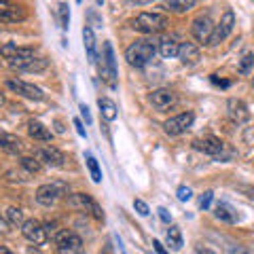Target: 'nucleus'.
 <instances>
[{"label": "nucleus", "mask_w": 254, "mask_h": 254, "mask_svg": "<svg viewBox=\"0 0 254 254\" xmlns=\"http://www.w3.org/2000/svg\"><path fill=\"white\" fill-rule=\"evenodd\" d=\"M170 26V19L168 15L163 13H140L136 19L131 21V28L136 32H142V34H157V32H161Z\"/></svg>", "instance_id": "obj_1"}, {"label": "nucleus", "mask_w": 254, "mask_h": 254, "mask_svg": "<svg viewBox=\"0 0 254 254\" xmlns=\"http://www.w3.org/2000/svg\"><path fill=\"white\" fill-rule=\"evenodd\" d=\"M153 55H155V45L153 43L150 41H136V43H131L129 47H127L125 60L133 68H144L146 64L153 60Z\"/></svg>", "instance_id": "obj_2"}, {"label": "nucleus", "mask_w": 254, "mask_h": 254, "mask_svg": "<svg viewBox=\"0 0 254 254\" xmlns=\"http://www.w3.org/2000/svg\"><path fill=\"white\" fill-rule=\"evenodd\" d=\"M100 76L110 89L117 87V60H115V51H113V45L104 43V51H102V58H100Z\"/></svg>", "instance_id": "obj_3"}, {"label": "nucleus", "mask_w": 254, "mask_h": 254, "mask_svg": "<svg viewBox=\"0 0 254 254\" xmlns=\"http://www.w3.org/2000/svg\"><path fill=\"white\" fill-rule=\"evenodd\" d=\"M55 246H58V254H85L83 240L76 233L66 231V229H62V233L55 240Z\"/></svg>", "instance_id": "obj_4"}, {"label": "nucleus", "mask_w": 254, "mask_h": 254, "mask_svg": "<svg viewBox=\"0 0 254 254\" xmlns=\"http://www.w3.org/2000/svg\"><path fill=\"white\" fill-rule=\"evenodd\" d=\"M233 28H235V13L229 9V11L222 13L220 21L216 23V26H214V32H212V36H210V41H208V47L220 45V43L225 41V38L233 32Z\"/></svg>", "instance_id": "obj_5"}, {"label": "nucleus", "mask_w": 254, "mask_h": 254, "mask_svg": "<svg viewBox=\"0 0 254 254\" xmlns=\"http://www.w3.org/2000/svg\"><path fill=\"white\" fill-rule=\"evenodd\" d=\"M193 148L199 150V153H203V155H210L214 159H227V155H225L227 144L222 140L214 138V136H205V138L195 140L193 142Z\"/></svg>", "instance_id": "obj_6"}, {"label": "nucleus", "mask_w": 254, "mask_h": 254, "mask_svg": "<svg viewBox=\"0 0 254 254\" xmlns=\"http://www.w3.org/2000/svg\"><path fill=\"white\" fill-rule=\"evenodd\" d=\"M68 205L70 208H74V210H83V212H89L93 214L98 220H104V212H102V208L98 203H95V199H91L89 195H85V193H74V195H70L68 197Z\"/></svg>", "instance_id": "obj_7"}, {"label": "nucleus", "mask_w": 254, "mask_h": 254, "mask_svg": "<svg viewBox=\"0 0 254 254\" xmlns=\"http://www.w3.org/2000/svg\"><path fill=\"white\" fill-rule=\"evenodd\" d=\"M66 193V185L64 182H53V185H41L36 189V201L41 205H53L60 197Z\"/></svg>", "instance_id": "obj_8"}, {"label": "nucleus", "mask_w": 254, "mask_h": 254, "mask_svg": "<svg viewBox=\"0 0 254 254\" xmlns=\"http://www.w3.org/2000/svg\"><path fill=\"white\" fill-rule=\"evenodd\" d=\"M195 121V115L193 113H182V115H176L168 119V121L163 123V129L168 136H180V133H185L190 125Z\"/></svg>", "instance_id": "obj_9"}, {"label": "nucleus", "mask_w": 254, "mask_h": 254, "mask_svg": "<svg viewBox=\"0 0 254 254\" xmlns=\"http://www.w3.org/2000/svg\"><path fill=\"white\" fill-rule=\"evenodd\" d=\"M190 32H193V36L197 38L199 43L208 45L212 32H214V21L210 15H199V17H195L193 26H190Z\"/></svg>", "instance_id": "obj_10"}, {"label": "nucleus", "mask_w": 254, "mask_h": 254, "mask_svg": "<svg viewBox=\"0 0 254 254\" xmlns=\"http://www.w3.org/2000/svg\"><path fill=\"white\" fill-rule=\"evenodd\" d=\"M36 159L45 165H51V168H64V163H66V155L62 153L60 148L55 146H43L36 150Z\"/></svg>", "instance_id": "obj_11"}, {"label": "nucleus", "mask_w": 254, "mask_h": 254, "mask_svg": "<svg viewBox=\"0 0 254 254\" xmlns=\"http://www.w3.org/2000/svg\"><path fill=\"white\" fill-rule=\"evenodd\" d=\"M21 233L32 244H45V240H47L43 222L36 220V218H30V220L23 222V225H21Z\"/></svg>", "instance_id": "obj_12"}, {"label": "nucleus", "mask_w": 254, "mask_h": 254, "mask_svg": "<svg viewBox=\"0 0 254 254\" xmlns=\"http://www.w3.org/2000/svg\"><path fill=\"white\" fill-rule=\"evenodd\" d=\"M6 87H9L11 91H15V93H19V95H23V98H28V100H43L45 95H43V91L38 89L36 85H32V83H26V81H15V78H9L6 81Z\"/></svg>", "instance_id": "obj_13"}, {"label": "nucleus", "mask_w": 254, "mask_h": 254, "mask_svg": "<svg viewBox=\"0 0 254 254\" xmlns=\"http://www.w3.org/2000/svg\"><path fill=\"white\" fill-rule=\"evenodd\" d=\"M26 19V11L19 4H13L9 0H0V21L13 23V21H23Z\"/></svg>", "instance_id": "obj_14"}, {"label": "nucleus", "mask_w": 254, "mask_h": 254, "mask_svg": "<svg viewBox=\"0 0 254 254\" xmlns=\"http://www.w3.org/2000/svg\"><path fill=\"white\" fill-rule=\"evenodd\" d=\"M150 104H153L157 110H168L170 106H174V102H176V95H174V91L170 89H155L153 93H150Z\"/></svg>", "instance_id": "obj_15"}, {"label": "nucleus", "mask_w": 254, "mask_h": 254, "mask_svg": "<svg viewBox=\"0 0 254 254\" xmlns=\"http://www.w3.org/2000/svg\"><path fill=\"white\" fill-rule=\"evenodd\" d=\"M176 58L185 64V66H195V64L201 60L199 47L193 45V43H182L178 47V55H176Z\"/></svg>", "instance_id": "obj_16"}, {"label": "nucleus", "mask_w": 254, "mask_h": 254, "mask_svg": "<svg viewBox=\"0 0 254 254\" xmlns=\"http://www.w3.org/2000/svg\"><path fill=\"white\" fill-rule=\"evenodd\" d=\"M36 49L34 47H19V51H17V55L15 58H11L9 60V66L11 68H15V70H26V66L36 58Z\"/></svg>", "instance_id": "obj_17"}, {"label": "nucleus", "mask_w": 254, "mask_h": 254, "mask_svg": "<svg viewBox=\"0 0 254 254\" xmlns=\"http://www.w3.org/2000/svg\"><path fill=\"white\" fill-rule=\"evenodd\" d=\"M227 108H229V117H231L235 123H246L250 119V110L242 100H229Z\"/></svg>", "instance_id": "obj_18"}, {"label": "nucleus", "mask_w": 254, "mask_h": 254, "mask_svg": "<svg viewBox=\"0 0 254 254\" xmlns=\"http://www.w3.org/2000/svg\"><path fill=\"white\" fill-rule=\"evenodd\" d=\"M0 148L6 150V153H11V155H17L23 150V142L17 136H13V133L0 131Z\"/></svg>", "instance_id": "obj_19"}, {"label": "nucleus", "mask_w": 254, "mask_h": 254, "mask_svg": "<svg viewBox=\"0 0 254 254\" xmlns=\"http://www.w3.org/2000/svg\"><path fill=\"white\" fill-rule=\"evenodd\" d=\"M214 216H216L218 220H222V222H229V225H233V222L240 220L237 212L229 203H222V201L216 203V208H214Z\"/></svg>", "instance_id": "obj_20"}, {"label": "nucleus", "mask_w": 254, "mask_h": 254, "mask_svg": "<svg viewBox=\"0 0 254 254\" xmlns=\"http://www.w3.org/2000/svg\"><path fill=\"white\" fill-rule=\"evenodd\" d=\"M28 133L30 138H34L38 142H49L51 140V131L41 123V121H30L28 123Z\"/></svg>", "instance_id": "obj_21"}, {"label": "nucleus", "mask_w": 254, "mask_h": 254, "mask_svg": "<svg viewBox=\"0 0 254 254\" xmlns=\"http://www.w3.org/2000/svg\"><path fill=\"white\" fill-rule=\"evenodd\" d=\"M98 106H100V113H102V117L106 119V121H115L117 119V104L110 98H100L98 100Z\"/></svg>", "instance_id": "obj_22"}, {"label": "nucleus", "mask_w": 254, "mask_h": 254, "mask_svg": "<svg viewBox=\"0 0 254 254\" xmlns=\"http://www.w3.org/2000/svg\"><path fill=\"white\" fill-rule=\"evenodd\" d=\"M83 43H85V49H87V58L89 62H95V34L89 26L83 28Z\"/></svg>", "instance_id": "obj_23"}, {"label": "nucleus", "mask_w": 254, "mask_h": 254, "mask_svg": "<svg viewBox=\"0 0 254 254\" xmlns=\"http://www.w3.org/2000/svg\"><path fill=\"white\" fill-rule=\"evenodd\" d=\"M178 43L174 41V38H163L161 43H159V53L163 55V58H176L178 55Z\"/></svg>", "instance_id": "obj_24"}, {"label": "nucleus", "mask_w": 254, "mask_h": 254, "mask_svg": "<svg viewBox=\"0 0 254 254\" xmlns=\"http://www.w3.org/2000/svg\"><path fill=\"white\" fill-rule=\"evenodd\" d=\"M168 246L170 248H174V250H180L182 248V231H180V227H176V225H172L170 229H168Z\"/></svg>", "instance_id": "obj_25"}, {"label": "nucleus", "mask_w": 254, "mask_h": 254, "mask_svg": "<svg viewBox=\"0 0 254 254\" xmlns=\"http://www.w3.org/2000/svg\"><path fill=\"white\" fill-rule=\"evenodd\" d=\"M195 4H197V0H170L165 9L172 11V13H185L189 9H193Z\"/></svg>", "instance_id": "obj_26"}, {"label": "nucleus", "mask_w": 254, "mask_h": 254, "mask_svg": "<svg viewBox=\"0 0 254 254\" xmlns=\"http://www.w3.org/2000/svg\"><path fill=\"white\" fill-rule=\"evenodd\" d=\"M87 168H89V174H91L93 182H102V170L98 165V159H95L93 155H89V153H87Z\"/></svg>", "instance_id": "obj_27"}, {"label": "nucleus", "mask_w": 254, "mask_h": 254, "mask_svg": "<svg viewBox=\"0 0 254 254\" xmlns=\"http://www.w3.org/2000/svg\"><path fill=\"white\" fill-rule=\"evenodd\" d=\"M252 66H254V53L252 51H244V55L240 58V72L242 74H250Z\"/></svg>", "instance_id": "obj_28"}, {"label": "nucleus", "mask_w": 254, "mask_h": 254, "mask_svg": "<svg viewBox=\"0 0 254 254\" xmlns=\"http://www.w3.org/2000/svg\"><path fill=\"white\" fill-rule=\"evenodd\" d=\"M6 220H9L13 227H21L23 222H26L23 220V212L19 208H9L6 210Z\"/></svg>", "instance_id": "obj_29"}, {"label": "nucleus", "mask_w": 254, "mask_h": 254, "mask_svg": "<svg viewBox=\"0 0 254 254\" xmlns=\"http://www.w3.org/2000/svg\"><path fill=\"white\" fill-rule=\"evenodd\" d=\"M47 58H34L32 60L28 66H26V70H23V72H43V70L47 68Z\"/></svg>", "instance_id": "obj_30"}, {"label": "nucleus", "mask_w": 254, "mask_h": 254, "mask_svg": "<svg viewBox=\"0 0 254 254\" xmlns=\"http://www.w3.org/2000/svg\"><path fill=\"white\" fill-rule=\"evenodd\" d=\"M58 19H60V26L66 30L68 23H70V11H68V4L66 2H60L58 4Z\"/></svg>", "instance_id": "obj_31"}, {"label": "nucleus", "mask_w": 254, "mask_h": 254, "mask_svg": "<svg viewBox=\"0 0 254 254\" xmlns=\"http://www.w3.org/2000/svg\"><path fill=\"white\" fill-rule=\"evenodd\" d=\"M21 168H26L30 174H36V172H41V161L38 159H32V157H21Z\"/></svg>", "instance_id": "obj_32"}, {"label": "nucleus", "mask_w": 254, "mask_h": 254, "mask_svg": "<svg viewBox=\"0 0 254 254\" xmlns=\"http://www.w3.org/2000/svg\"><path fill=\"white\" fill-rule=\"evenodd\" d=\"M43 227H45V235H47V240H51V242L58 240V235L62 233V229H60L58 222H47V225H43Z\"/></svg>", "instance_id": "obj_33"}, {"label": "nucleus", "mask_w": 254, "mask_h": 254, "mask_svg": "<svg viewBox=\"0 0 254 254\" xmlns=\"http://www.w3.org/2000/svg\"><path fill=\"white\" fill-rule=\"evenodd\" d=\"M17 51H19V45H15V43H6V45L0 47V55H2V58H6V60L15 58V55H17Z\"/></svg>", "instance_id": "obj_34"}, {"label": "nucleus", "mask_w": 254, "mask_h": 254, "mask_svg": "<svg viewBox=\"0 0 254 254\" xmlns=\"http://www.w3.org/2000/svg\"><path fill=\"white\" fill-rule=\"evenodd\" d=\"M212 199H214V193H212V190H205V193L199 197V208H201V210H208L210 203H212Z\"/></svg>", "instance_id": "obj_35"}, {"label": "nucleus", "mask_w": 254, "mask_h": 254, "mask_svg": "<svg viewBox=\"0 0 254 254\" xmlns=\"http://www.w3.org/2000/svg\"><path fill=\"white\" fill-rule=\"evenodd\" d=\"M133 208H136V212L140 214V216H148V205L146 201H142V199H133Z\"/></svg>", "instance_id": "obj_36"}, {"label": "nucleus", "mask_w": 254, "mask_h": 254, "mask_svg": "<svg viewBox=\"0 0 254 254\" xmlns=\"http://www.w3.org/2000/svg\"><path fill=\"white\" fill-rule=\"evenodd\" d=\"M178 199L180 201H189L190 199V197H193V190H190L189 187H178Z\"/></svg>", "instance_id": "obj_37"}, {"label": "nucleus", "mask_w": 254, "mask_h": 254, "mask_svg": "<svg viewBox=\"0 0 254 254\" xmlns=\"http://www.w3.org/2000/svg\"><path fill=\"white\" fill-rule=\"evenodd\" d=\"M81 117L85 119L87 125H91V113H89V108H87L85 104H81Z\"/></svg>", "instance_id": "obj_38"}, {"label": "nucleus", "mask_w": 254, "mask_h": 254, "mask_svg": "<svg viewBox=\"0 0 254 254\" xmlns=\"http://www.w3.org/2000/svg\"><path fill=\"white\" fill-rule=\"evenodd\" d=\"M157 212H159V218H161L163 222H168V225H170V218H172V216H170V212L165 210V208H159Z\"/></svg>", "instance_id": "obj_39"}, {"label": "nucleus", "mask_w": 254, "mask_h": 254, "mask_svg": "<svg viewBox=\"0 0 254 254\" xmlns=\"http://www.w3.org/2000/svg\"><path fill=\"white\" fill-rule=\"evenodd\" d=\"M153 246H155V252H157V254H170L168 250H165V246H163L161 242H159V240H155V242H153Z\"/></svg>", "instance_id": "obj_40"}, {"label": "nucleus", "mask_w": 254, "mask_h": 254, "mask_svg": "<svg viewBox=\"0 0 254 254\" xmlns=\"http://www.w3.org/2000/svg\"><path fill=\"white\" fill-rule=\"evenodd\" d=\"M74 127H76L78 136H83V138H87V131H85V127H83V123H81V121H78V119H74Z\"/></svg>", "instance_id": "obj_41"}, {"label": "nucleus", "mask_w": 254, "mask_h": 254, "mask_svg": "<svg viewBox=\"0 0 254 254\" xmlns=\"http://www.w3.org/2000/svg\"><path fill=\"white\" fill-rule=\"evenodd\" d=\"M212 83H214V85H220V87H229V85H231L229 81H222V78H218L216 74H212Z\"/></svg>", "instance_id": "obj_42"}, {"label": "nucleus", "mask_w": 254, "mask_h": 254, "mask_svg": "<svg viewBox=\"0 0 254 254\" xmlns=\"http://www.w3.org/2000/svg\"><path fill=\"white\" fill-rule=\"evenodd\" d=\"M0 233H9V225L4 218H0Z\"/></svg>", "instance_id": "obj_43"}, {"label": "nucleus", "mask_w": 254, "mask_h": 254, "mask_svg": "<svg viewBox=\"0 0 254 254\" xmlns=\"http://www.w3.org/2000/svg\"><path fill=\"white\" fill-rule=\"evenodd\" d=\"M53 125H55V131H58V133H64V131H66V129H64V125H62L60 119H58V121H55Z\"/></svg>", "instance_id": "obj_44"}, {"label": "nucleus", "mask_w": 254, "mask_h": 254, "mask_svg": "<svg viewBox=\"0 0 254 254\" xmlns=\"http://www.w3.org/2000/svg\"><path fill=\"white\" fill-rule=\"evenodd\" d=\"M131 2H136V4H150V2H157V0H131Z\"/></svg>", "instance_id": "obj_45"}, {"label": "nucleus", "mask_w": 254, "mask_h": 254, "mask_svg": "<svg viewBox=\"0 0 254 254\" xmlns=\"http://www.w3.org/2000/svg\"><path fill=\"white\" fill-rule=\"evenodd\" d=\"M100 254H113V246H110V244H106V248L102 250Z\"/></svg>", "instance_id": "obj_46"}, {"label": "nucleus", "mask_w": 254, "mask_h": 254, "mask_svg": "<svg viewBox=\"0 0 254 254\" xmlns=\"http://www.w3.org/2000/svg\"><path fill=\"white\" fill-rule=\"evenodd\" d=\"M0 254H13V252L6 248V246H0Z\"/></svg>", "instance_id": "obj_47"}, {"label": "nucleus", "mask_w": 254, "mask_h": 254, "mask_svg": "<svg viewBox=\"0 0 254 254\" xmlns=\"http://www.w3.org/2000/svg\"><path fill=\"white\" fill-rule=\"evenodd\" d=\"M231 254H248V252L242 250V248H233V250H231Z\"/></svg>", "instance_id": "obj_48"}, {"label": "nucleus", "mask_w": 254, "mask_h": 254, "mask_svg": "<svg viewBox=\"0 0 254 254\" xmlns=\"http://www.w3.org/2000/svg\"><path fill=\"white\" fill-rule=\"evenodd\" d=\"M246 193H248L250 199H254V189H246Z\"/></svg>", "instance_id": "obj_49"}, {"label": "nucleus", "mask_w": 254, "mask_h": 254, "mask_svg": "<svg viewBox=\"0 0 254 254\" xmlns=\"http://www.w3.org/2000/svg\"><path fill=\"white\" fill-rule=\"evenodd\" d=\"M2 104H4V93L0 91V106H2Z\"/></svg>", "instance_id": "obj_50"}, {"label": "nucleus", "mask_w": 254, "mask_h": 254, "mask_svg": "<svg viewBox=\"0 0 254 254\" xmlns=\"http://www.w3.org/2000/svg\"><path fill=\"white\" fill-rule=\"evenodd\" d=\"M102 2H104V0H98V4H102Z\"/></svg>", "instance_id": "obj_51"}, {"label": "nucleus", "mask_w": 254, "mask_h": 254, "mask_svg": "<svg viewBox=\"0 0 254 254\" xmlns=\"http://www.w3.org/2000/svg\"><path fill=\"white\" fill-rule=\"evenodd\" d=\"M76 2H78V4H81V2H83V0H76Z\"/></svg>", "instance_id": "obj_52"}]
</instances>
